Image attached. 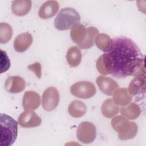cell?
<instances>
[{
	"instance_id": "cell-1",
	"label": "cell",
	"mask_w": 146,
	"mask_h": 146,
	"mask_svg": "<svg viewBox=\"0 0 146 146\" xmlns=\"http://www.w3.org/2000/svg\"><path fill=\"white\" fill-rule=\"evenodd\" d=\"M108 52L112 63V76L125 78L129 76L145 75L144 57L137 45L126 36L112 39Z\"/></svg>"
},
{
	"instance_id": "cell-2",
	"label": "cell",
	"mask_w": 146,
	"mask_h": 146,
	"mask_svg": "<svg viewBox=\"0 0 146 146\" xmlns=\"http://www.w3.org/2000/svg\"><path fill=\"white\" fill-rule=\"evenodd\" d=\"M18 123L11 116L1 113L0 116V144L3 146H11L16 140Z\"/></svg>"
},
{
	"instance_id": "cell-3",
	"label": "cell",
	"mask_w": 146,
	"mask_h": 146,
	"mask_svg": "<svg viewBox=\"0 0 146 146\" xmlns=\"http://www.w3.org/2000/svg\"><path fill=\"white\" fill-rule=\"evenodd\" d=\"M80 16L74 8L65 7L60 10L54 19V26L59 30H67L79 24Z\"/></svg>"
},
{
	"instance_id": "cell-4",
	"label": "cell",
	"mask_w": 146,
	"mask_h": 146,
	"mask_svg": "<svg viewBox=\"0 0 146 146\" xmlns=\"http://www.w3.org/2000/svg\"><path fill=\"white\" fill-rule=\"evenodd\" d=\"M111 125L113 129L118 132L120 140H126L133 138L137 134L138 127L134 122H131L123 116H116L112 119Z\"/></svg>"
},
{
	"instance_id": "cell-5",
	"label": "cell",
	"mask_w": 146,
	"mask_h": 146,
	"mask_svg": "<svg viewBox=\"0 0 146 146\" xmlns=\"http://www.w3.org/2000/svg\"><path fill=\"white\" fill-rule=\"evenodd\" d=\"M70 92L74 96L81 99H88L92 97L96 92L95 85L88 81H80L72 84Z\"/></svg>"
},
{
	"instance_id": "cell-6",
	"label": "cell",
	"mask_w": 146,
	"mask_h": 146,
	"mask_svg": "<svg viewBox=\"0 0 146 146\" xmlns=\"http://www.w3.org/2000/svg\"><path fill=\"white\" fill-rule=\"evenodd\" d=\"M78 139L84 144L91 143L96 136V128L95 125L89 121L82 122L76 130Z\"/></svg>"
},
{
	"instance_id": "cell-7",
	"label": "cell",
	"mask_w": 146,
	"mask_h": 146,
	"mask_svg": "<svg viewBox=\"0 0 146 146\" xmlns=\"http://www.w3.org/2000/svg\"><path fill=\"white\" fill-rule=\"evenodd\" d=\"M59 102V94L54 87H49L43 92L42 96V105L47 111H51L58 106Z\"/></svg>"
},
{
	"instance_id": "cell-8",
	"label": "cell",
	"mask_w": 146,
	"mask_h": 146,
	"mask_svg": "<svg viewBox=\"0 0 146 146\" xmlns=\"http://www.w3.org/2000/svg\"><path fill=\"white\" fill-rule=\"evenodd\" d=\"M18 123L23 128L36 127L40 125L42 119L34 111H25L19 115Z\"/></svg>"
},
{
	"instance_id": "cell-9",
	"label": "cell",
	"mask_w": 146,
	"mask_h": 146,
	"mask_svg": "<svg viewBox=\"0 0 146 146\" xmlns=\"http://www.w3.org/2000/svg\"><path fill=\"white\" fill-rule=\"evenodd\" d=\"M99 90L104 94L111 96L119 87L117 82L113 79L104 76H99L96 80Z\"/></svg>"
},
{
	"instance_id": "cell-10",
	"label": "cell",
	"mask_w": 146,
	"mask_h": 146,
	"mask_svg": "<svg viewBox=\"0 0 146 146\" xmlns=\"http://www.w3.org/2000/svg\"><path fill=\"white\" fill-rule=\"evenodd\" d=\"M40 104V95L34 91H27L24 94L22 106L26 111H33L38 108Z\"/></svg>"
},
{
	"instance_id": "cell-11",
	"label": "cell",
	"mask_w": 146,
	"mask_h": 146,
	"mask_svg": "<svg viewBox=\"0 0 146 146\" xmlns=\"http://www.w3.org/2000/svg\"><path fill=\"white\" fill-rule=\"evenodd\" d=\"M26 82L24 79L19 76L9 77L5 82V88L6 90L12 94L22 92L25 88Z\"/></svg>"
},
{
	"instance_id": "cell-12",
	"label": "cell",
	"mask_w": 146,
	"mask_h": 146,
	"mask_svg": "<svg viewBox=\"0 0 146 146\" xmlns=\"http://www.w3.org/2000/svg\"><path fill=\"white\" fill-rule=\"evenodd\" d=\"M59 5L56 1H48L40 7L38 15L43 19H49L54 17L58 11Z\"/></svg>"
},
{
	"instance_id": "cell-13",
	"label": "cell",
	"mask_w": 146,
	"mask_h": 146,
	"mask_svg": "<svg viewBox=\"0 0 146 146\" xmlns=\"http://www.w3.org/2000/svg\"><path fill=\"white\" fill-rule=\"evenodd\" d=\"M33 43V36L28 32L21 33L14 39L13 46L15 50L18 52L26 51Z\"/></svg>"
},
{
	"instance_id": "cell-14",
	"label": "cell",
	"mask_w": 146,
	"mask_h": 146,
	"mask_svg": "<svg viewBox=\"0 0 146 146\" xmlns=\"http://www.w3.org/2000/svg\"><path fill=\"white\" fill-rule=\"evenodd\" d=\"M96 68L102 75L110 74L112 72V63L108 52H105L99 57L96 63Z\"/></svg>"
},
{
	"instance_id": "cell-15",
	"label": "cell",
	"mask_w": 146,
	"mask_h": 146,
	"mask_svg": "<svg viewBox=\"0 0 146 146\" xmlns=\"http://www.w3.org/2000/svg\"><path fill=\"white\" fill-rule=\"evenodd\" d=\"M32 2L30 0H15L12 1L11 10L17 16L26 15L30 11Z\"/></svg>"
},
{
	"instance_id": "cell-16",
	"label": "cell",
	"mask_w": 146,
	"mask_h": 146,
	"mask_svg": "<svg viewBox=\"0 0 146 146\" xmlns=\"http://www.w3.org/2000/svg\"><path fill=\"white\" fill-rule=\"evenodd\" d=\"M145 88V75L135 76L130 82L128 86V91L131 95H136L144 92Z\"/></svg>"
},
{
	"instance_id": "cell-17",
	"label": "cell",
	"mask_w": 146,
	"mask_h": 146,
	"mask_svg": "<svg viewBox=\"0 0 146 146\" xmlns=\"http://www.w3.org/2000/svg\"><path fill=\"white\" fill-rule=\"evenodd\" d=\"M132 100V96L125 88L116 90L113 93V101L117 105L125 106Z\"/></svg>"
},
{
	"instance_id": "cell-18",
	"label": "cell",
	"mask_w": 146,
	"mask_h": 146,
	"mask_svg": "<svg viewBox=\"0 0 146 146\" xmlns=\"http://www.w3.org/2000/svg\"><path fill=\"white\" fill-rule=\"evenodd\" d=\"M68 112L73 117H80L83 116L86 113L87 107L83 102L75 100L69 104L68 107Z\"/></svg>"
},
{
	"instance_id": "cell-19",
	"label": "cell",
	"mask_w": 146,
	"mask_h": 146,
	"mask_svg": "<svg viewBox=\"0 0 146 146\" xmlns=\"http://www.w3.org/2000/svg\"><path fill=\"white\" fill-rule=\"evenodd\" d=\"M87 35V29L82 25L75 26L70 31V36L72 40L78 45L81 44L85 39Z\"/></svg>"
},
{
	"instance_id": "cell-20",
	"label": "cell",
	"mask_w": 146,
	"mask_h": 146,
	"mask_svg": "<svg viewBox=\"0 0 146 146\" xmlns=\"http://www.w3.org/2000/svg\"><path fill=\"white\" fill-rule=\"evenodd\" d=\"M102 112L103 115L107 118H111L119 111V106L115 103L112 99H106L102 104Z\"/></svg>"
},
{
	"instance_id": "cell-21",
	"label": "cell",
	"mask_w": 146,
	"mask_h": 146,
	"mask_svg": "<svg viewBox=\"0 0 146 146\" xmlns=\"http://www.w3.org/2000/svg\"><path fill=\"white\" fill-rule=\"evenodd\" d=\"M66 60L68 64L71 67H77L82 60V53L76 46L71 47L66 54Z\"/></svg>"
},
{
	"instance_id": "cell-22",
	"label": "cell",
	"mask_w": 146,
	"mask_h": 146,
	"mask_svg": "<svg viewBox=\"0 0 146 146\" xmlns=\"http://www.w3.org/2000/svg\"><path fill=\"white\" fill-rule=\"evenodd\" d=\"M120 113L128 119L135 120L140 116L141 110L137 104L132 103L126 107H121L120 108Z\"/></svg>"
},
{
	"instance_id": "cell-23",
	"label": "cell",
	"mask_w": 146,
	"mask_h": 146,
	"mask_svg": "<svg viewBox=\"0 0 146 146\" xmlns=\"http://www.w3.org/2000/svg\"><path fill=\"white\" fill-rule=\"evenodd\" d=\"M95 43L100 50L106 52L112 46V39L107 34H99L95 38Z\"/></svg>"
},
{
	"instance_id": "cell-24",
	"label": "cell",
	"mask_w": 146,
	"mask_h": 146,
	"mask_svg": "<svg viewBox=\"0 0 146 146\" xmlns=\"http://www.w3.org/2000/svg\"><path fill=\"white\" fill-rule=\"evenodd\" d=\"M98 30L95 27H89L87 29V35L84 40L78 46L82 49H88L94 46V39L98 34Z\"/></svg>"
},
{
	"instance_id": "cell-25",
	"label": "cell",
	"mask_w": 146,
	"mask_h": 146,
	"mask_svg": "<svg viewBox=\"0 0 146 146\" xmlns=\"http://www.w3.org/2000/svg\"><path fill=\"white\" fill-rule=\"evenodd\" d=\"M13 30L10 25L7 23H0V43H6L11 38Z\"/></svg>"
},
{
	"instance_id": "cell-26",
	"label": "cell",
	"mask_w": 146,
	"mask_h": 146,
	"mask_svg": "<svg viewBox=\"0 0 146 146\" xmlns=\"http://www.w3.org/2000/svg\"><path fill=\"white\" fill-rule=\"evenodd\" d=\"M10 67V61L6 52L1 50V74L7 71Z\"/></svg>"
},
{
	"instance_id": "cell-27",
	"label": "cell",
	"mask_w": 146,
	"mask_h": 146,
	"mask_svg": "<svg viewBox=\"0 0 146 146\" xmlns=\"http://www.w3.org/2000/svg\"><path fill=\"white\" fill-rule=\"evenodd\" d=\"M28 69L34 72L35 75L40 78L41 77V65L38 62H35L28 66Z\"/></svg>"
}]
</instances>
